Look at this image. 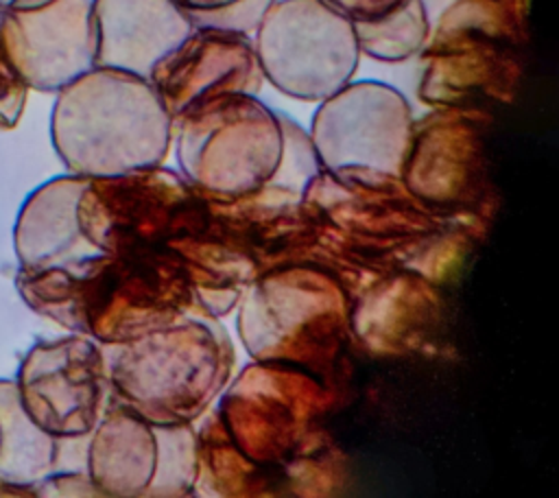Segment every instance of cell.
I'll list each match as a JSON object with an SVG mask.
<instances>
[{"instance_id": "obj_1", "label": "cell", "mask_w": 559, "mask_h": 498, "mask_svg": "<svg viewBox=\"0 0 559 498\" xmlns=\"http://www.w3.org/2000/svg\"><path fill=\"white\" fill-rule=\"evenodd\" d=\"M50 142L83 177L162 166L173 151V116L148 79L94 66L55 94Z\"/></svg>"}, {"instance_id": "obj_2", "label": "cell", "mask_w": 559, "mask_h": 498, "mask_svg": "<svg viewBox=\"0 0 559 498\" xmlns=\"http://www.w3.org/2000/svg\"><path fill=\"white\" fill-rule=\"evenodd\" d=\"M105 347L111 398L155 424L201 417L225 391L236 360L221 323L194 315Z\"/></svg>"}, {"instance_id": "obj_3", "label": "cell", "mask_w": 559, "mask_h": 498, "mask_svg": "<svg viewBox=\"0 0 559 498\" xmlns=\"http://www.w3.org/2000/svg\"><path fill=\"white\" fill-rule=\"evenodd\" d=\"M528 4L452 0L430 26L417 96L430 107L480 109L513 100L522 81Z\"/></svg>"}, {"instance_id": "obj_4", "label": "cell", "mask_w": 559, "mask_h": 498, "mask_svg": "<svg viewBox=\"0 0 559 498\" xmlns=\"http://www.w3.org/2000/svg\"><path fill=\"white\" fill-rule=\"evenodd\" d=\"M238 304V334L253 360L312 376L336 363L352 328L345 290L306 266L255 277Z\"/></svg>"}, {"instance_id": "obj_5", "label": "cell", "mask_w": 559, "mask_h": 498, "mask_svg": "<svg viewBox=\"0 0 559 498\" xmlns=\"http://www.w3.org/2000/svg\"><path fill=\"white\" fill-rule=\"evenodd\" d=\"M173 149L179 175L197 192L251 197L282 162V118L253 94L218 96L173 120Z\"/></svg>"}, {"instance_id": "obj_6", "label": "cell", "mask_w": 559, "mask_h": 498, "mask_svg": "<svg viewBox=\"0 0 559 498\" xmlns=\"http://www.w3.org/2000/svg\"><path fill=\"white\" fill-rule=\"evenodd\" d=\"M85 441L83 467L98 496H192L199 485L192 424H155L109 398Z\"/></svg>"}, {"instance_id": "obj_7", "label": "cell", "mask_w": 559, "mask_h": 498, "mask_svg": "<svg viewBox=\"0 0 559 498\" xmlns=\"http://www.w3.org/2000/svg\"><path fill=\"white\" fill-rule=\"evenodd\" d=\"M264 81L288 98L319 103L354 81V22L323 0H275L251 35Z\"/></svg>"}, {"instance_id": "obj_8", "label": "cell", "mask_w": 559, "mask_h": 498, "mask_svg": "<svg viewBox=\"0 0 559 498\" xmlns=\"http://www.w3.org/2000/svg\"><path fill=\"white\" fill-rule=\"evenodd\" d=\"M413 122V107L397 87L362 79L317 103L308 135L325 170L358 168L400 177Z\"/></svg>"}, {"instance_id": "obj_9", "label": "cell", "mask_w": 559, "mask_h": 498, "mask_svg": "<svg viewBox=\"0 0 559 498\" xmlns=\"http://www.w3.org/2000/svg\"><path fill=\"white\" fill-rule=\"evenodd\" d=\"M13 382L24 413L59 441L85 439L111 398L103 345L76 332L37 341Z\"/></svg>"}, {"instance_id": "obj_10", "label": "cell", "mask_w": 559, "mask_h": 498, "mask_svg": "<svg viewBox=\"0 0 559 498\" xmlns=\"http://www.w3.org/2000/svg\"><path fill=\"white\" fill-rule=\"evenodd\" d=\"M192 188L164 164L116 177H90L79 199V225L98 251L164 247L188 227Z\"/></svg>"}, {"instance_id": "obj_11", "label": "cell", "mask_w": 559, "mask_h": 498, "mask_svg": "<svg viewBox=\"0 0 559 498\" xmlns=\"http://www.w3.org/2000/svg\"><path fill=\"white\" fill-rule=\"evenodd\" d=\"M0 44L28 90L57 94L96 66L92 0L2 9Z\"/></svg>"}, {"instance_id": "obj_12", "label": "cell", "mask_w": 559, "mask_h": 498, "mask_svg": "<svg viewBox=\"0 0 559 498\" xmlns=\"http://www.w3.org/2000/svg\"><path fill=\"white\" fill-rule=\"evenodd\" d=\"M485 114L465 107H432L415 118L400 173L406 190L430 208H454L480 190L487 164Z\"/></svg>"}, {"instance_id": "obj_13", "label": "cell", "mask_w": 559, "mask_h": 498, "mask_svg": "<svg viewBox=\"0 0 559 498\" xmlns=\"http://www.w3.org/2000/svg\"><path fill=\"white\" fill-rule=\"evenodd\" d=\"M173 120L227 94L258 96L264 81L251 35L197 26L148 74Z\"/></svg>"}, {"instance_id": "obj_14", "label": "cell", "mask_w": 559, "mask_h": 498, "mask_svg": "<svg viewBox=\"0 0 559 498\" xmlns=\"http://www.w3.org/2000/svg\"><path fill=\"white\" fill-rule=\"evenodd\" d=\"M96 66L148 79L192 28L177 0H92Z\"/></svg>"}, {"instance_id": "obj_15", "label": "cell", "mask_w": 559, "mask_h": 498, "mask_svg": "<svg viewBox=\"0 0 559 498\" xmlns=\"http://www.w3.org/2000/svg\"><path fill=\"white\" fill-rule=\"evenodd\" d=\"M90 177L66 173L39 183L20 205L13 249L20 269L66 266L100 253L79 225V199Z\"/></svg>"}, {"instance_id": "obj_16", "label": "cell", "mask_w": 559, "mask_h": 498, "mask_svg": "<svg viewBox=\"0 0 559 498\" xmlns=\"http://www.w3.org/2000/svg\"><path fill=\"white\" fill-rule=\"evenodd\" d=\"M63 441L44 432L22 408L15 382L0 378V489L35 496L41 478L59 467Z\"/></svg>"}, {"instance_id": "obj_17", "label": "cell", "mask_w": 559, "mask_h": 498, "mask_svg": "<svg viewBox=\"0 0 559 498\" xmlns=\"http://www.w3.org/2000/svg\"><path fill=\"white\" fill-rule=\"evenodd\" d=\"M430 26L424 0H404L378 20L354 22L360 55L382 63H400L419 55L428 42Z\"/></svg>"}, {"instance_id": "obj_18", "label": "cell", "mask_w": 559, "mask_h": 498, "mask_svg": "<svg viewBox=\"0 0 559 498\" xmlns=\"http://www.w3.org/2000/svg\"><path fill=\"white\" fill-rule=\"evenodd\" d=\"M284 129V153L273 179L264 186L273 192H304L306 183L321 170L308 131L290 116L280 114Z\"/></svg>"}, {"instance_id": "obj_19", "label": "cell", "mask_w": 559, "mask_h": 498, "mask_svg": "<svg viewBox=\"0 0 559 498\" xmlns=\"http://www.w3.org/2000/svg\"><path fill=\"white\" fill-rule=\"evenodd\" d=\"M275 0H236L229 7L205 13H190L192 24L197 26H214L242 35H253L264 13Z\"/></svg>"}, {"instance_id": "obj_20", "label": "cell", "mask_w": 559, "mask_h": 498, "mask_svg": "<svg viewBox=\"0 0 559 498\" xmlns=\"http://www.w3.org/2000/svg\"><path fill=\"white\" fill-rule=\"evenodd\" d=\"M28 92L31 90L13 70L0 44V131H9L20 122L22 111L26 107Z\"/></svg>"}, {"instance_id": "obj_21", "label": "cell", "mask_w": 559, "mask_h": 498, "mask_svg": "<svg viewBox=\"0 0 559 498\" xmlns=\"http://www.w3.org/2000/svg\"><path fill=\"white\" fill-rule=\"evenodd\" d=\"M35 496H98L85 467L83 470H55L35 487Z\"/></svg>"}, {"instance_id": "obj_22", "label": "cell", "mask_w": 559, "mask_h": 498, "mask_svg": "<svg viewBox=\"0 0 559 498\" xmlns=\"http://www.w3.org/2000/svg\"><path fill=\"white\" fill-rule=\"evenodd\" d=\"M323 2L352 22H371L391 13L404 0H323Z\"/></svg>"}, {"instance_id": "obj_23", "label": "cell", "mask_w": 559, "mask_h": 498, "mask_svg": "<svg viewBox=\"0 0 559 498\" xmlns=\"http://www.w3.org/2000/svg\"><path fill=\"white\" fill-rule=\"evenodd\" d=\"M188 13H205V11H218L223 7H229L236 0H177Z\"/></svg>"}, {"instance_id": "obj_24", "label": "cell", "mask_w": 559, "mask_h": 498, "mask_svg": "<svg viewBox=\"0 0 559 498\" xmlns=\"http://www.w3.org/2000/svg\"><path fill=\"white\" fill-rule=\"evenodd\" d=\"M44 2H50V0H0V9H26Z\"/></svg>"}, {"instance_id": "obj_25", "label": "cell", "mask_w": 559, "mask_h": 498, "mask_svg": "<svg viewBox=\"0 0 559 498\" xmlns=\"http://www.w3.org/2000/svg\"><path fill=\"white\" fill-rule=\"evenodd\" d=\"M518 2H522V4H528V0H518Z\"/></svg>"}]
</instances>
